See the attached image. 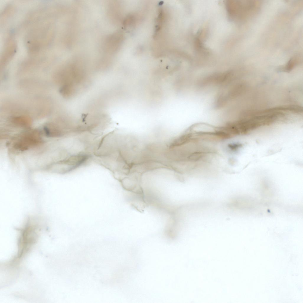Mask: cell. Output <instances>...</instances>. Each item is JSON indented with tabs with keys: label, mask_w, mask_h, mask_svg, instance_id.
Returning <instances> with one entry per match:
<instances>
[{
	"label": "cell",
	"mask_w": 303,
	"mask_h": 303,
	"mask_svg": "<svg viewBox=\"0 0 303 303\" xmlns=\"http://www.w3.org/2000/svg\"><path fill=\"white\" fill-rule=\"evenodd\" d=\"M230 3L229 12L232 17L238 19L246 17L254 10L255 3L253 1H235Z\"/></svg>",
	"instance_id": "1"
}]
</instances>
